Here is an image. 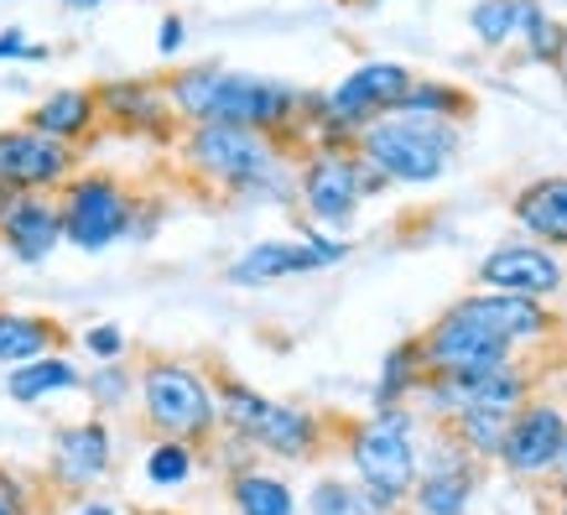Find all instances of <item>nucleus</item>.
<instances>
[{
	"label": "nucleus",
	"instance_id": "f03ea898",
	"mask_svg": "<svg viewBox=\"0 0 567 515\" xmlns=\"http://www.w3.org/2000/svg\"><path fill=\"white\" fill-rule=\"evenodd\" d=\"M177 156L193 177H204L240 198H297V177L287 183V141L245 125H183Z\"/></svg>",
	"mask_w": 567,
	"mask_h": 515
},
{
	"label": "nucleus",
	"instance_id": "f3484780",
	"mask_svg": "<svg viewBox=\"0 0 567 515\" xmlns=\"http://www.w3.org/2000/svg\"><path fill=\"white\" fill-rule=\"evenodd\" d=\"M312 271H328V260H323V250L302 235V240L250 245L245 256L229 260L224 281H229V287H266V281H287V276H312Z\"/></svg>",
	"mask_w": 567,
	"mask_h": 515
},
{
	"label": "nucleus",
	"instance_id": "4c0bfd02",
	"mask_svg": "<svg viewBox=\"0 0 567 515\" xmlns=\"http://www.w3.org/2000/svg\"><path fill=\"white\" fill-rule=\"evenodd\" d=\"M73 515H115V505H104V499H94V505H79Z\"/></svg>",
	"mask_w": 567,
	"mask_h": 515
},
{
	"label": "nucleus",
	"instance_id": "c85d7f7f",
	"mask_svg": "<svg viewBox=\"0 0 567 515\" xmlns=\"http://www.w3.org/2000/svg\"><path fill=\"white\" fill-rule=\"evenodd\" d=\"M193 468H198V447L193 443H177V437H156L146 447V480L156 490H183L193 480Z\"/></svg>",
	"mask_w": 567,
	"mask_h": 515
},
{
	"label": "nucleus",
	"instance_id": "aec40b11",
	"mask_svg": "<svg viewBox=\"0 0 567 515\" xmlns=\"http://www.w3.org/2000/svg\"><path fill=\"white\" fill-rule=\"evenodd\" d=\"M100 121H104L100 94L84 89V84L52 89V94H42V100L27 110V125H32V131H42V136H52V141H69V146H79V141L94 136Z\"/></svg>",
	"mask_w": 567,
	"mask_h": 515
},
{
	"label": "nucleus",
	"instance_id": "0eeeda50",
	"mask_svg": "<svg viewBox=\"0 0 567 515\" xmlns=\"http://www.w3.org/2000/svg\"><path fill=\"white\" fill-rule=\"evenodd\" d=\"M391 188L354 146H308L297 162V204L318 229H349L364 198Z\"/></svg>",
	"mask_w": 567,
	"mask_h": 515
},
{
	"label": "nucleus",
	"instance_id": "72a5a7b5",
	"mask_svg": "<svg viewBox=\"0 0 567 515\" xmlns=\"http://www.w3.org/2000/svg\"><path fill=\"white\" fill-rule=\"evenodd\" d=\"M183 42H188V21H183V17H162V27H156V52H162V58H177V52H183Z\"/></svg>",
	"mask_w": 567,
	"mask_h": 515
},
{
	"label": "nucleus",
	"instance_id": "4be33fe9",
	"mask_svg": "<svg viewBox=\"0 0 567 515\" xmlns=\"http://www.w3.org/2000/svg\"><path fill=\"white\" fill-rule=\"evenodd\" d=\"M422 380H427V360H422V333L412 339H401L380 360V380H375V401H370V412H395V406H412L416 391H422Z\"/></svg>",
	"mask_w": 567,
	"mask_h": 515
},
{
	"label": "nucleus",
	"instance_id": "f257e3e1",
	"mask_svg": "<svg viewBox=\"0 0 567 515\" xmlns=\"http://www.w3.org/2000/svg\"><path fill=\"white\" fill-rule=\"evenodd\" d=\"M167 100H173L177 125H245V131H266V136L292 141L302 136V110L308 94L266 73H240L208 58V63H183L167 79Z\"/></svg>",
	"mask_w": 567,
	"mask_h": 515
},
{
	"label": "nucleus",
	"instance_id": "20e7f679",
	"mask_svg": "<svg viewBox=\"0 0 567 515\" xmlns=\"http://www.w3.org/2000/svg\"><path fill=\"white\" fill-rule=\"evenodd\" d=\"M136 401H141V422L156 432V437H177V443L208 447L219 422V391L214 380L188 360H173V354H152L141 360L136 370Z\"/></svg>",
	"mask_w": 567,
	"mask_h": 515
},
{
	"label": "nucleus",
	"instance_id": "ddd939ff",
	"mask_svg": "<svg viewBox=\"0 0 567 515\" xmlns=\"http://www.w3.org/2000/svg\"><path fill=\"white\" fill-rule=\"evenodd\" d=\"M563 443H567V412L557 406V401L532 395V401L511 416V432H505V447H499V468L516 474V480L557 474Z\"/></svg>",
	"mask_w": 567,
	"mask_h": 515
},
{
	"label": "nucleus",
	"instance_id": "393cba45",
	"mask_svg": "<svg viewBox=\"0 0 567 515\" xmlns=\"http://www.w3.org/2000/svg\"><path fill=\"white\" fill-rule=\"evenodd\" d=\"M516 42L542 69H563L567 63V21L551 17L542 0H516Z\"/></svg>",
	"mask_w": 567,
	"mask_h": 515
},
{
	"label": "nucleus",
	"instance_id": "a211bd4d",
	"mask_svg": "<svg viewBox=\"0 0 567 515\" xmlns=\"http://www.w3.org/2000/svg\"><path fill=\"white\" fill-rule=\"evenodd\" d=\"M458 308L468 318H480L489 333H499L505 343H536L557 328V312H547V302H532V297H511V292H468L458 297Z\"/></svg>",
	"mask_w": 567,
	"mask_h": 515
},
{
	"label": "nucleus",
	"instance_id": "9b49d317",
	"mask_svg": "<svg viewBox=\"0 0 567 515\" xmlns=\"http://www.w3.org/2000/svg\"><path fill=\"white\" fill-rule=\"evenodd\" d=\"M480 292H511V297H532V302H551L567 292V260L563 250L536 240H505L474 266Z\"/></svg>",
	"mask_w": 567,
	"mask_h": 515
},
{
	"label": "nucleus",
	"instance_id": "412c9836",
	"mask_svg": "<svg viewBox=\"0 0 567 515\" xmlns=\"http://www.w3.org/2000/svg\"><path fill=\"white\" fill-rule=\"evenodd\" d=\"M63 323L48 318V312H17L0 308V370H21L32 360H48V354H63Z\"/></svg>",
	"mask_w": 567,
	"mask_h": 515
},
{
	"label": "nucleus",
	"instance_id": "5701e85b",
	"mask_svg": "<svg viewBox=\"0 0 567 515\" xmlns=\"http://www.w3.org/2000/svg\"><path fill=\"white\" fill-rule=\"evenodd\" d=\"M79 385H84V370L69 354H48V360H32V364H21V370H6V395L17 406H37V401L79 391Z\"/></svg>",
	"mask_w": 567,
	"mask_h": 515
},
{
	"label": "nucleus",
	"instance_id": "f704fd0d",
	"mask_svg": "<svg viewBox=\"0 0 567 515\" xmlns=\"http://www.w3.org/2000/svg\"><path fill=\"white\" fill-rule=\"evenodd\" d=\"M0 515H32V499L11 474H0Z\"/></svg>",
	"mask_w": 567,
	"mask_h": 515
},
{
	"label": "nucleus",
	"instance_id": "c9c22d12",
	"mask_svg": "<svg viewBox=\"0 0 567 515\" xmlns=\"http://www.w3.org/2000/svg\"><path fill=\"white\" fill-rule=\"evenodd\" d=\"M58 6H63V11H79V17H89V11H100L104 0H58Z\"/></svg>",
	"mask_w": 567,
	"mask_h": 515
},
{
	"label": "nucleus",
	"instance_id": "4468645a",
	"mask_svg": "<svg viewBox=\"0 0 567 515\" xmlns=\"http://www.w3.org/2000/svg\"><path fill=\"white\" fill-rule=\"evenodd\" d=\"M115 468V432L104 416H84L69 428L52 432V459H48V480L69 495H89L94 484Z\"/></svg>",
	"mask_w": 567,
	"mask_h": 515
},
{
	"label": "nucleus",
	"instance_id": "7ed1b4c3",
	"mask_svg": "<svg viewBox=\"0 0 567 515\" xmlns=\"http://www.w3.org/2000/svg\"><path fill=\"white\" fill-rule=\"evenodd\" d=\"M416 73L395 58H364L323 94H308V110H302V136L308 146H354V141L370 131L375 121L395 115L401 100L412 94ZM302 146V152H308Z\"/></svg>",
	"mask_w": 567,
	"mask_h": 515
},
{
	"label": "nucleus",
	"instance_id": "cd10ccee",
	"mask_svg": "<svg viewBox=\"0 0 567 515\" xmlns=\"http://www.w3.org/2000/svg\"><path fill=\"white\" fill-rule=\"evenodd\" d=\"M511 416L516 412H489V406H468L447 422V432L468 447L474 464H499V447H505V432H511Z\"/></svg>",
	"mask_w": 567,
	"mask_h": 515
},
{
	"label": "nucleus",
	"instance_id": "7c9ffc66",
	"mask_svg": "<svg viewBox=\"0 0 567 515\" xmlns=\"http://www.w3.org/2000/svg\"><path fill=\"white\" fill-rule=\"evenodd\" d=\"M84 391H89V401L100 406V412H115V406H125L131 395H136V370L125 360H115V364H94L84 375Z\"/></svg>",
	"mask_w": 567,
	"mask_h": 515
},
{
	"label": "nucleus",
	"instance_id": "a878e982",
	"mask_svg": "<svg viewBox=\"0 0 567 515\" xmlns=\"http://www.w3.org/2000/svg\"><path fill=\"white\" fill-rule=\"evenodd\" d=\"M395 115H422V121H443V125H464L474 115V94L453 79H416L412 94L401 100Z\"/></svg>",
	"mask_w": 567,
	"mask_h": 515
},
{
	"label": "nucleus",
	"instance_id": "bb28decb",
	"mask_svg": "<svg viewBox=\"0 0 567 515\" xmlns=\"http://www.w3.org/2000/svg\"><path fill=\"white\" fill-rule=\"evenodd\" d=\"M480 490V468H443V474H422L412 490L416 515H468Z\"/></svg>",
	"mask_w": 567,
	"mask_h": 515
},
{
	"label": "nucleus",
	"instance_id": "b1692460",
	"mask_svg": "<svg viewBox=\"0 0 567 515\" xmlns=\"http://www.w3.org/2000/svg\"><path fill=\"white\" fill-rule=\"evenodd\" d=\"M229 505L235 515H297V490L281 474L271 468H240V474H229Z\"/></svg>",
	"mask_w": 567,
	"mask_h": 515
},
{
	"label": "nucleus",
	"instance_id": "6ab92c4d",
	"mask_svg": "<svg viewBox=\"0 0 567 515\" xmlns=\"http://www.w3.org/2000/svg\"><path fill=\"white\" fill-rule=\"evenodd\" d=\"M511 219L526 229V240L567 250V172H547L520 183L511 198Z\"/></svg>",
	"mask_w": 567,
	"mask_h": 515
},
{
	"label": "nucleus",
	"instance_id": "c756f323",
	"mask_svg": "<svg viewBox=\"0 0 567 515\" xmlns=\"http://www.w3.org/2000/svg\"><path fill=\"white\" fill-rule=\"evenodd\" d=\"M468 32L489 52L516 42V0H474L468 6Z\"/></svg>",
	"mask_w": 567,
	"mask_h": 515
},
{
	"label": "nucleus",
	"instance_id": "9d476101",
	"mask_svg": "<svg viewBox=\"0 0 567 515\" xmlns=\"http://www.w3.org/2000/svg\"><path fill=\"white\" fill-rule=\"evenodd\" d=\"M422 360H427V375H447V380H480L495 375L505 364H516V343H505L499 333L468 318L458 302L447 312H437L427 328H422Z\"/></svg>",
	"mask_w": 567,
	"mask_h": 515
},
{
	"label": "nucleus",
	"instance_id": "ea45409f",
	"mask_svg": "<svg viewBox=\"0 0 567 515\" xmlns=\"http://www.w3.org/2000/svg\"><path fill=\"white\" fill-rule=\"evenodd\" d=\"M557 505H563V515H567V484H563V490H557Z\"/></svg>",
	"mask_w": 567,
	"mask_h": 515
},
{
	"label": "nucleus",
	"instance_id": "6e6552de",
	"mask_svg": "<svg viewBox=\"0 0 567 515\" xmlns=\"http://www.w3.org/2000/svg\"><path fill=\"white\" fill-rule=\"evenodd\" d=\"M354 480L364 490H375L385 499H412L416 480H422V459H416V412L395 406V412H370L364 422H354L344 437Z\"/></svg>",
	"mask_w": 567,
	"mask_h": 515
},
{
	"label": "nucleus",
	"instance_id": "a19ab883",
	"mask_svg": "<svg viewBox=\"0 0 567 515\" xmlns=\"http://www.w3.org/2000/svg\"><path fill=\"white\" fill-rule=\"evenodd\" d=\"M360 6H385V0H360Z\"/></svg>",
	"mask_w": 567,
	"mask_h": 515
},
{
	"label": "nucleus",
	"instance_id": "1a4fd4ad",
	"mask_svg": "<svg viewBox=\"0 0 567 515\" xmlns=\"http://www.w3.org/2000/svg\"><path fill=\"white\" fill-rule=\"evenodd\" d=\"M58 204H63V229H69V245L89 250V256H100L110 245L131 240V229H136V193L115 183L110 172H79L69 188L58 193Z\"/></svg>",
	"mask_w": 567,
	"mask_h": 515
},
{
	"label": "nucleus",
	"instance_id": "2eb2a0df",
	"mask_svg": "<svg viewBox=\"0 0 567 515\" xmlns=\"http://www.w3.org/2000/svg\"><path fill=\"white\" fill-rule=\"evenodd\" d=\"M94 94H100L104 121L115 125V131L152 136V141H162V146H173V141L183 136L162 79H104V84H94Z\"/></svg>",
	"mask_w": 567,
	"mask_h": 515
},
{
	"label": "nucleus",
	"instance_id": "2f4dec72",
	"mask_svg": "<svg viewBox=\"0 0 567 515\" xmlns=\"http://www.w3.org/2000/svg\"><path fill=\"white\" fill-rule=\"evenodd\" d=\"M84 354H89L94 364L125 360V328H121V323H89V328H84Z\"/></svg>",
	"mask_w": 567,
	"mask_h": 515
},
{
	"label": "nucleus",
	"instance_id": "423d86ee",
	"mask_svg": "<svg viewBox=\"0 0 567 515\" xmlns=\"http://www.w3.org/2000/svg\"><path fill=\"white\" fill-rule=\"evenodd\" d=\"M354 152L385 177V183H406V188H427L437 183L453 156H458V125L422 121V115H385L354 141Z\"/></svg>",
	"mask_w": 567,
	"mask_h": 515
},
{
	"label": "nucleus",
	"instance_id": "f8f14e48",
	"mask_svg": "<svg viewBox=\"0 0 567 515\" xmlns=\"http://www.w3.org/2000/svg\"><path fill=\"white\" fill-rule=\"evenodd\" d=\"M79 177V146L52 141L32 125L0 131V183L11 193H63Z\"/></svg>",
	"mask_w": 567,
	"mask_h": 515
},
{
	"label": "nucleus",
	"instance_id": "58836bf2",
	"mask_svg": "<svg viewBox=\"0 0 567 515\" xmlns=\"http://www.w3.org/2000/svg\"><path fill=\"white\" fill-rule=\"evenodd\" d=\"M567 484V443H563V459H557V490Z\"/></svg>",
	"mask_w": 567,
	"mask_h": 515
},
{
	"label": "nucleus",
	"instance_id": "473e14b6",
	"mask_svg": "<svg viewBox=\"0 0 567 515\" xmlns=\"http://www.w3.org/2000/svg\"><path fill=\"white\" fill-rule=\"evenodd\" d=\"M37 58H52V48H32L21 27H6V32H0V63H37Z\"/></svg>",
	"mask_w": 567,
	"mask_h": 515
},
{
	"label": "nucleus",
	"instance_id": "39448f33",
	"mask_svg": "<svg viewBox=\"0 0 567 515\" xmlns=\"http://www.w3.org/2000/svg\"><path fill=\"white\" fill-rule=\"evenodd\" d=\"M214 391H219L224 432L245 437L256 453L281 459V464L318 459V447H323V416L318 412L292 406V401H276V395H260L256 385H245L235 375H214Z\"/></svg>",
	"mask_w": 567,
	"mask_h": 515
},
{
	"label": "nucleus",
	"instance_id": "e433bc0d",
	"mask_svg": "<svg viewBox=\"0 0 567 515\" xmlns=\"http://www.w3.org/2000/svg\"><path fill=\"white\" fill-rule=\"evenodd\" d=\"M11 204H17V193L0 183V229H6V214H11Z\"/></svg>",
	"mask_w": 567,
	"mask_h": 515
},
{
	"label": "nucleus",
	"instance_id": "dca6fc26",
	"mask_svg": "<svg viewBox=\"0 0 567 515\" xmlns=\"http://www.w3.org/2000/svg\"><path fill=\"white\" fill-rule=\"evenodd\" d=\"M0 245L21 266H42L58 245H69L58 193H17V204L6 214V229H0Z\"/></svg>",
	"mask_w": 567,
	"mask_h": 515
}]
</instances>
